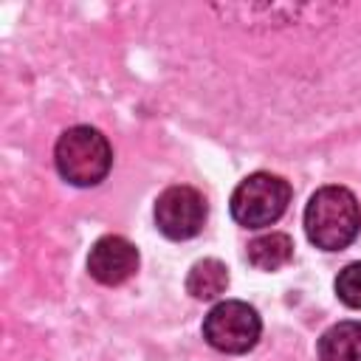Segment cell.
<instances>
[{"label": "cell", "instance_id": "7a4b0ae2", "mask_svg": "<svg viewBox=\"0 0 361 361\" xmlns=\"http://www.w3.org/2000/svg\"><path fill=\"white\" fill-rule=\"evenodd\" d=\"M54 161L59 175L73 186H96L107 178L113 164V149L96 127H71L59 135Z\"/></svg>", "mask_w": 361, "mask_h": 361}, {"label": "cell", "instance_id": "6da1fadb", "mask_svg": "<svg viewBox=\"0 0 361 361\" xmlns=\"http://www.w3.org/2000/svg\"><path fill=\"white\" fill-rule=\"evenodd\" d=\"M361 228V206L344 186H322L305 209L307 240L322 251L347 248Z\"/></svg>", "mask_w": 361, "mask_h": 361}, {"label": "cell", "instance_id": "3957f363", "mask_svg": "<svg viewBox=\"0 0 361 361\" xmlns=\"http://www.w3.org/2000/svg\"><path fill=\"white\" fill-rule=\"evenodd\" d=\"M290 203V183L271 172H254L231 195V217L245 228L276 223Z\"/></svg>", "mask_w": 361, "mask_h": 361}, {"label": "cell", "instance_id": "5b68a950", "mask_svg": "<svg viewBox=\"0 0 361 361\" xmlns=\"http://www.w3.org/2000/svg\"><path fill=\"white\" fill-rule=\"evenodd\" d=\"M155 223L169 240H189L206 223V200L192 186H169L155 200Z\"/></svg>", "mask_w": 361, "mask_h": 361}, {"label": "cell", "instance_id": "8992f818", "mask_svg": "<svg viewBox=\"0 0 361 361\" xmlns=\"http://www.w3.org/2000/svg\"><path fill=\"white\" fill-rule=\"evenodd\" d=\"M138 268V251L130 240L118 234H107L93 243L87 254V271L102 285H121Z\"/></svg>", "mask_w": 361, "mask_h": 361}, {"label": "cell", "instance_id": "ba28073f", "mask_svg": "<svg viewBox=\"0 0 361 361\" xmlns=\"http://www.w3.org/2000/svg\"><path fill=\"white\" fill-rule=\"evenodd\" d=\"M293 257V240L282 231L262 234L248 243V262L259 271H279Z\"/></svg>", "mask_w": 361, "mask_h": 361}, {"label": "cell", "instance_id": "52a82bcc", "mask_svg": "<svg viewBox=\"0 0 361 361\" xmlns=\"http://www.w3.org/2000/svg\"><path fill=\"white\" fill-rule=\"evenodd\" d=\"M322 361H361V322H338L319 338Z\"/></svg>", "mask_w": 361, "mask_h": 361}, {"label": "cell", "instance_id": "30bf717a", "mask_svg": "<svg viewBox=\"0 0 361 361\" xmlns=\"http://www.w3.org/2000/svg\"><path fill=\"white\" fill-rule=\"evenodd\" d=\"M336 293L347 307H361V262H350L338 271Z\"/></svg>", "mask_w": 361, "mask_h": 361}, {"label": "cell", "instance_id": "277c9868", "mask_svg": "<svg viewBox=\"0 0 361 361\" xmlns=\"http://www.w3.org/2000/svg\"><path fill=\"white\" fill-rule=\"evenodd\" d=\"M259 333H262L259 313L237 299H226L214 305L203 319V338L220 353H231V355L248 353L259 341Z\"/></svg>", "mask_w": 361, "mask_h": 361}, {"label": "cell", "instance_id": "9c48e42d", "mask_svg": "<svg viewBox=\"0 0 361 361\" xmlns=\"http://www.w3.org/2000/svg\"><path fill=\"white\" fill-rule=\"evenodd\" d=\"M226 285H228V268L220 259H200L189 268L186 290L195 299H214L226 290Z\"/></svg>", "mask_w": 361, "mask_h": 361}]
</instances>
